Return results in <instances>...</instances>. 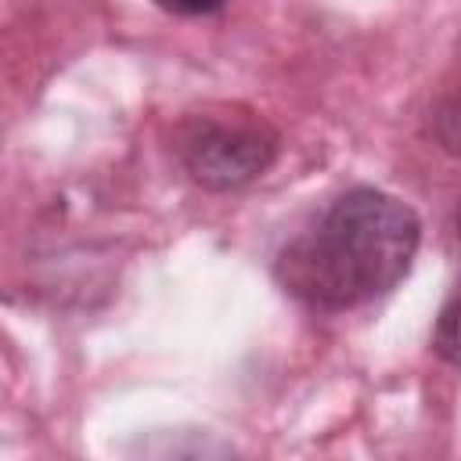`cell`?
<instances>
[{"instance_id": "cell-1", "label": "cell", "mask_w": 461, "mask_h": 461, "mask_svg": "<svg viewBox=\"0 0 461 461\" xmlns=\"http://www.w3.org/2000/svg\"><path fill=\"white\" fill-rule=\"evenodd\" d=\"M418 245L421 220L403 198L353 187L281 245L274 277L306 310L339 313L396 288Z\"/></svg>"}, {"instance_id": "cell-3", "label": "cell", "mask_w": 461, "mask_h": 461, "mask_svg": "<svg viewBox=\"0 0 461 461\" xmlns=\"http://www.w3.org/2000/svg\"><path fill=\"white\" fill-rule=\"evenodd\" d=\"M432 133H436L443 151L461 158V83L447 86L443 97L436 101V108H432Z\"/></svg>"}, {"instance_id": "cell-4", "label": "cell", "mask_w": 461, "mask_h": 461, "mask_svg": "<svg viewBox=\"0 0 461 461\" xmlns=\"http://www.w3.org/2000/svg\"><path fill=\"white\" fill-rule=\"evenodd\" d=\"M432 349H436L447 364L461 367V295H454V299L439 310L436 328H432Z\"/></svg>"}, {"instance_id": "cell-5", "label": "cell", "mask_w": 461, "mask_h": 461, "mask_svg": "<svg viewBox=\"0 0 461 461\" xmlns=\"http://www.w3.org/2000/svg\"><path fill=\"white\" fill-rule=\"evenodd\" d=\"M162 11L169 14H184V18H198V14H212L223 7V0H155Z\"/></svg>"}, {"instance_id": "cell-2", "label": "cell", "mask_w": 461, "mask_h": 461, "mask_svg": "<svg viewBox=\"0 0 461 461\" xmlns=\"http://www.w3.org/2000/svg\"><path fill=\"white\" fill-rule=\"evenodd\" d=\"M176 158L205 191H238L277 158V133L256 115H187L176 130Z\"/></svg>"}, {"instance_id": "cell-6", "label": "cell", "mask_w": 461, "mask_h": 461, "mask_svg": "<svg viewBox=\"0 0 461 461\" xmlns=\"http://www.w3.org/2000/svg\"><path fill=\"white\" fill-rule=\"evenodd\" d=\"M454 241H457V252H461V205L454 212Z\"/></svg>"}]
</instances>
